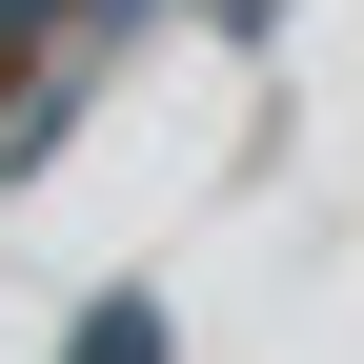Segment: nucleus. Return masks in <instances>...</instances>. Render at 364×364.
<instances>
[{"label":"nucleus","instance_id":"obj_1","mask_svg":"<svg viewBox=\"0 0 364 364\" xmlns=\"http://www.w3.org/2000/svg\"><path fill=\"white\" fill-rule=\"evenodd\" d=\"M61 364H162V304H102V324H81Z\"/></svg>","mask_w":364,"mask_h":364},{"label":"nucleus","instance_id":"obj_2","mask_svg":"<svg viewBox=\"0 0 364 364\" xmlns=\"http://www.w3.org/2000/svg\"><path fill=\"white\" fill-rule=\"evenodd\" d=\"M41 21H102V0H0V41H41Z\"/></svg>","mask_w":364,"mask_h":364}]
</instances>
